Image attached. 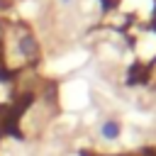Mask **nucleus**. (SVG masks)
I'll return each instance as SVG.
<instances>
[{"label":"nucleus","mask_w":156,"mask_h":156,"mask_svg":"<svg viewBox=\"0 0 156 156\" xmlns=\"http://www.w3.org/2000/svg\"><path fill=\"white\" fill-rule=\"evenodd\" d=\"M58 2H61V5H71L73 0H58Z\"/></svg>","instance_id":"3"},{"label":"nucleus","mask_w":156,"mask_h":156,"mask_svg":"<svg viewBox=\"0 0 156 156\" xmlns=\"http://www.w3.org/2000/svg\"><path fill=\"white\" fill-rule=\"evenodd\" d=\"M122 132H124V127H122V122H119L117 117H105V119L100 122V127H98L100 139L107 141V144L119 141V139H122Z\"/></svg>","instance_id":"1"},{"label":"nucleus","mask_w":156,"mask_h":156,"mask_svg":"<svg viewBox=\"0 0 156 156\" xmlns=\"http://www.w3.org/2000/svg\"><path fill=\"white\" fill-rule=\"evenodd\" d=\"M17 54L24 58V61H34L39 56V41L32 32H22L17 37Z\"/></svg>","instance_id":"2"}]
</instances>
